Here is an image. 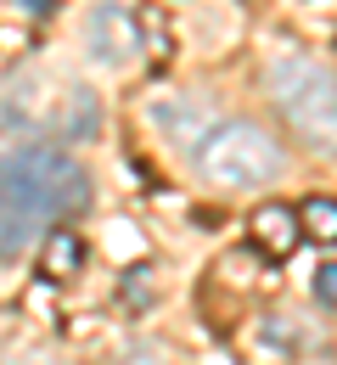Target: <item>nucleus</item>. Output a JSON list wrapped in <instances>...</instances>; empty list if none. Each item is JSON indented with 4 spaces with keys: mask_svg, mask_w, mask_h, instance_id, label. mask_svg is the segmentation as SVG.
<instances>
[{
    "mask_svg": "<svg viewBox=\"0 0 337 365\" xmlns=\"http://www.w3.org/2000/svg\"><path fill=\"white\" fill-rule=\"evenodd\" d=\"M85 202H90V175L79 158L40 140L6 152L0 158V264L23 259L51 220L79 214Z\"/></svg>",
    "mask_w": 337,
    "mask_h": 365,
    "instance_id": "obj_1",
    "label": "nucleus"
},
{
    "mask_svg": "<svg viewBox=\"0 0 337 365\" xmlns=\"http://www.w3.org/2000/svg\"><path fill=\"white\" fill-rule=\"evenodd\" d=\"M264 91L276 101V113L292 124V135L332 152L337 146V73L321 68L315 56H276L264 68Z\"/></svg>",
    "mask_w": 337,
    "mask_h": 365,
    "instance_id": "obj_2",
    "label": "nucleus"
},
{
    "mask_svg": "<svg viewBox=\"0 0 337 365\" xmlns=\"http://www.w3.org/2000/svg\"><path fill=\"white\" fill-rule=\"evenodd\" d=\"M281 146L270 130H259V124H214L208 140L197 146V169H202V180L214 185V191H259V185H270L281 175Z\"/></svg>",
    "mask_w": 337,
    "mask_h": 365,
    "instance_id": "obj_3",
    "label": "nucleus"
},
{
    "mask_svg": "<svg viewBox=\"0 0 337 365\" xmlns=\"http://www.w3.org/2000/svg\"><path fill=\"white\" fill-rule=\"evenodd\" d=\"M85 51L96 56L101 68L135 62V51H141V17L130 6H118V0H101L90 11V23H85Z\"/></svg>",
    "mask_w": 337,
    "mask_h": 365,
    "instance_id": "obj_4",
    "label": "nucleus"
},
{
    "mask_svg": "<svg viewBox=\"0 0 337 365\" xmlns=\"http://www.w3.org/2000/svg\"><path fill=\"white\" fill-rule=\"evenodd\" d=\"M253 247L259 253H270V259H287L292 247L304 242V230H298V208H281V202H264V208H253Z\"/></svg>",
    "mask_w": 337,
    "mask_h": 365,
    "instance_id": "obj_5",
    "label": "nucleus"
},
{
    "mask_svg": "<svg viewBox=\"0 0 337 365\" xmlns=\"http://www.w3.org/2000/svg\"><path fill=\"white\" fill-rule=\"evenodd\" d=\"M96 124H101L96 96L85 91V85H68V91H62V113H56V135L62 140H90Z\"/></svg>",
    "mask_w": 337,
    "mask_h": 365,
    "instance_id": "obj_6",
    "label": "nucleus"
},
{
    "mask_svg": "<svg viewBox=\"0 0 337 365\" xmlns=\"http://www.w3.org/2000/svg\"><path fill=\"white\" fill-rule=\"evenodd\" d=\"M298 230L321 247H337V197H304L298 202Z\"/></svg>",
    "mask_w": 337,
    "mask_h": 365,
    "instance_id": "obj_7",
    "label": "nucleus"
},
{
    "mask_svg": "<svg viewBox=\"0 0 337 365\" xmlns=\"http://www.w3.org/2000/svg\"><path fill=\"white\" fill-rule=\"evenodd\" d=\"M152 118H157V130H163L169 140H186V146H192L197 135H208V130H202V107H180V101H157V107H152Z\"/></svg>",
    "mask_w": 337,
    "mask_h": 365,
    "instance_id": "obj_8",
    "label": "nucleus"
},
{
    "mask_svg": "<svg viewBox=\"0 0 337 365\" xmlns=\"http://www.w3.org/2000/svg\"><path fill=\"white\" fill-rule=\"evenodd\" d=\"M79 264H85V242L73 230H51L46 236V270L56 281H68V275H79Z\"/></svg>",
    "mask_w": 337,
    "mask_h": 365,
    "instance_id": "obj_9",
    "label": "nucleus"
},
{
    "mask_svg": "<svg viewBox=\"0 0 337 365\" xmlns=\"http://www.w3.org/2000/svg\"><path fill=\"white\" fill-rule=\"evenodd\" d=\"M315 298L337 309V264H321V270H315Z\"/></svg>",
    "mask_w": 337,
    "mask_h": 365,
    "instance_id": "obj_10",
    "label": "nucleus"
},
{
    "mask_svg": "<svg viewBox=\"0 0 337 365\" xmlns=\"http://www.w3.org/2000/svg\"><path fill=\"white\" fill-rule=\"evenodd\" d=\"M17 6H23V11H28V17H51V11H56V6H62V0H17Z\"/></svg>",
    "mask_w": 337,
    "mask_h": 365,
    "instance_id": "obj_11",
    "label": "nucleus"
},
{
    "mask_svg": "<svg viewBox=\"0 0 337 365\" xmlns=\"http://www.w3.org/2000/svg\"><path fill=\"white\" fill-rule=\"evenodd\" d=\"M6 365H62V360H51V354H17V360H6Z\"/></svg>",
    "mask_w": 337,
    "mask_h": 365,
    "instance_id": "obj_12",
    "label": "nucleus"
}]
</instances>
